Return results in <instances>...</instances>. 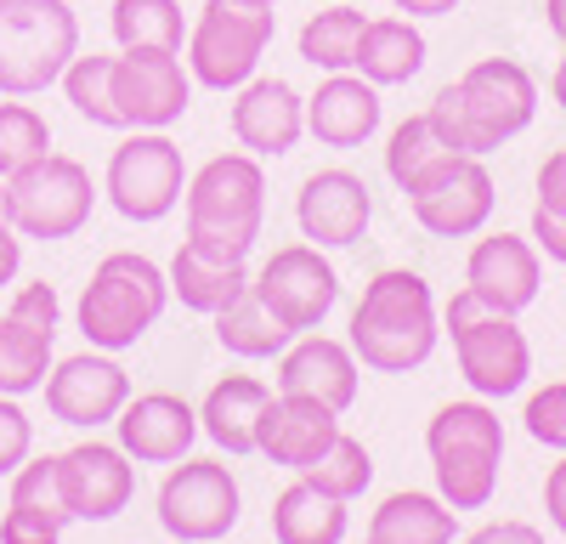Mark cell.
Returning a JSON list of instances; mask_svg holds the SVG:
<instances>
[{
  "mask_svg": "<svg viewBox=\"0 0 566 544\" xmlns=\"http://www.w3.org/2000/svg\"><path fill=\"white\" fill-rule=\"evenodd\" d=\"M538 114V80L515 57H482L470 63L453 85H442L424 119L437 125V136L453 154L488 159L493 148L515 143Z\"/></svg>",
  "mask_w": 566,
  "mask_h": 544,
  "instance_id": "cell-1",
  "label": "cell"
},
{
  "mask_svg": "<svg viewBox=\"0 0 566 544\" xmlns=\"http://www.w3.org/2000/svg\"><path fill=\"white\" fill-rule=\"evenodd\" d=\"M442 341V312L431 284L413 266H386L363 284V301L352 306V335L346 346L357 352L363 369L374 375H413L431 363Z\"/></svg>",
  "mask_w": 566,
  "mask_h": 544,
  "instance_id": "cell-2",
  "label": "cell"
},
{
  "mask_svg": "<svg viewBox=\"0 0 566 544\" xmlns=\"http://www.w3.org/2000/svg\"><path fill=\"white\" fill-rule=\"evenodd\" d=\"M187 239L216 261H250L266 221V170L255 154H216L187 176Z\"/></svg>",
  "mask_w": 566,
  "mask_h": 544,
  "instance_id": "cell-3",
  "label": "cell"
},
{
  "mask_svg": "<svg viewBox=\"0 0 566 544\" xmlns=\"http://www.w3.org/2000/svg\"><path fill=\"white\" fill-rule=\"evenodd\" d=\"M424 453L437 471V493L453 511H488L504 465V420L488 397L442 402L424 426Z\"/></svg>",
  "mask_w": 566,
  "mask_h": 544,
  "instance_id": "cell-4",
  "label": "cell"
},
{
  "mask_svg": "<svg viewBox=\"0 0 566 544\" xmlns=\"http://www.w3.org/2000/svg\"><path fill=\"white\" fill-rule=\"evenodd\" d=\"M165 301H170L165 266L148 261V255H136V250H114L85 279L80 306H74V324H80L85 346L125 352V346H136L165 317Z\"/></svg>",
  "mask_w": 566,
  "mask_h": 544,
  "instance_id": "cell-5",
  "label": "cell"
},
{
  "mask_svg": "<svg viewBox=\"0 0 566 544\" xmlns=\"http://www.w3.org/2000/svg\"><path fill=\"white\" fill-rule=\"evenodd\" d=\"M80 57L69 0H0V97H40Z\"/></svg>",
  "mask_w": 566,
  "mask_h": 544,
  "instance_id": "cell-6",
  "label": "cell"
},
{
  "mask_svg": "<svg viewBox=\"0 0 566 544\" xmlns=\"http://www.w3.org/2000/svg\"><path fill=\"white\" fill-rule=\"evenodd\" d=\"M442 329L453 341V357H459V375L464 386L499 402V397H515L533 375V346L522 335L510 312H493L476 290H459L448 306H442Z\"/></svg>",
  "mask_w": 566,
  "mask_h": 544,
  "instance_id": "cell-7",
  "label": "cell"
},
{
  "mask_svg": "<svg viewBox=\"0 0 566 544\" xmlns=\"http://www.w3.org/2000/svg\"><path fill=\"white\" fill-rule=\"evenodd\" d=\"M277 34V12L239 7V0H205L187 23V74L205 91H239L255 80L266 45Z\"/></svg>",
  "mask_w": 566,
  "mask_h": 544,
  "instance_id": "cell-8",
  "label": "cell"
},
{
  "mask_svg": "<svg viewBox=\"0 0 566 544\" xmlns=\"http://www.w3.org/2000/svg\"><path fill=\"white\" fill-rule=\"evenodd\" d=\"M91 205H97V181L69 154H45L29 170L7 176V221L23 239H40V244L74 239L91 221Z\"/></svg>",
  "mask_w": 566,
  "mask_h": 544,
  "instance_id": "cell-9",
  "label": "cell"
},
{
  "mask_svg": "<svg viewBox=\"0 0 566 544\" xmlns=\"http://www.w3.org/2000/svg\"><path fill=\"white\" fill-rule=\"evenodd\" d=\"M103 193H108V205H114L125 221H136V227L165 221V216L181 205V193H187L181 148L170 143L165 130H130L125 143L114 148V159H108Z\"/></svg>",
  "mask_w": 566,
  "mask_h": 544,
  "instance_id": "cell-10",
  "label": "cell"
},
{
  "mask_svg": "<svg viewBox=\"0 0 566 544\" xmlns=\"http://www.w3.org/2000/svg\"><path fill=\"white\" fill-rule=\"evenodd\" d=\"M239 511H244V493H239V477H232L221 460H176L159 482V527L176 538V544H210V538H227L239 527Z\"/></svg>",
  "mask_w": 566,
  "mask_h": 544,
  "instance_id": "cell-11",
  "label": "cell"
},
{
  "mask_svg": "<svg viewBox=\"0 0 566 544\" xmlns=\"http://www.w3.org/2000/svg\"><path fill=\"white\" fill-rule=\"evenodd\" d=\"M250 290L266 301V312L283 329L312 335L323 329V317L340 301V272L317 244H283L261 261V272L250 279Z\"/></svg>",
  "mask_w": 566,
  "mask_h": 544,
  "instance_id": "cell-12",
  "label": "cell"
},
{
  "mask_svg": "<svg viewBox=\"0 0 566 544\" xmlns=\"http://www.w3.org/2000/svg\"><path fill=\"white\" fill-rule=\"evenodd\" d=\"M114 103L125 130H170L193 103V74H187L181 52L130 45L114 57Z\"/></svg>",
  "mask_w": 566,
  "mask_h": 544,
  "instance_id": "cell-13",
  "label": "cell"
},
{
  "mask_svg": "<svg viewBox=\"0 0 566 544\" xmlns=\"http://www.w3.org/2000/svg\"><path fill=\"white\" fill-rule=\"evenodd\" d=\"M57 317L63 301L52 284H18L12 306L0 317V391L7 397H29L52 375V346H57Z\"/></svg>",
  "mask_w": 566,
  "mask_h": 544,
  "instance_id": "cell-14",
  "label": "cell"
},
{
  "mask_svg": "<svg viewBox=\"0 0 566 544\" xmlns=\"http://www.w3.org/2000/svg\"><path fill=\"white\" fill-rule=\"evenodd\" d=\"M493 205H499L493 170H488L476 154H453V159L408 199L413 221H419L431 239H476L482 227L493 221Z\"/></svg>",
  "mask_w": 566,
  "mask_h": 544,
  "instance_id": "cell-15",
  "label": "cell"
},
{
  "mask_svg": "<svg viewBox=\"0 0 566 544\" xmlns=\"http://www.w3.org/2000/svg\"><path fill=\"white\" fill-rule=\"evenodd\" d=\"M45 408H52L57 426H114L119 408L130 402V375L119 369L114 352H97L85 346L63 363H52V375H45Z\"/></svg>",
  "mask_w": 566,
  "mask_h": 544,
  "instance_id": "cell-16",
  "label": "cell"
},
{
  "mask_svg": "<svg viewBox=\"0 0 566 544\" xmlns=\"http://www.w3.org/2000/svg\"><path fill=\"white\" fill-rule=\"evenodd\" d=\"M57 482H63V505L74 522H114L136 493V460L119 442L91 437L57 453Z\"/></svg>",
  "mask_w": 566,
  "mask_h": 544,
  "instance_id": "cell-17",
  "label": "cell"
},
{
  "mask_svg": "<svg viewBox=\"0 0 566 544\" xmlns=\"http://www.w3.org/2000/svg\"><path fill=\"white\" fill-rule=\"evenodd\" d=\"M374 221V193L368 181L346 165H328V170H312L295 193V227L301 239L317 244V250H346L368 233Z\"/></svg>",
  "mask_w": 566,
  "mask_h": 544,
  "instance_id": "cell-18",
  "label": "cell"
},
{
  "mask_svg": "<svg viewBox=\"0 0 566 544\" xmlns=\"http://www.w3.org/2000/svg\"><path fill=\"white\" fill-rule=\"evenodd\" d=\"M232 136L255 159H283L295 154L306 136V97L283 74H255L232 91Z\"/></svg>",
  "mask_w": 566,
  "mask_h": 544,
  "instance_id": "cell-19",
  "label": "cell"
},
{
  "mask_svg": "<svg viewBox=\"0 0 566 544\" xmlns=\"http://www.w3.org/2000/svg\"><path fill=\"white\" fill-rule=\"evenodd\" d=\"M464 290H476L493 312L522 317L538 301V290H544L538 244L522 239V233H488V239H476L470 255H464Z\"/></svg>",
  "mask_w": 566,
  "mask_h": 544,
  "instance_id": "cell-20",
  "label": "cell"
},
{
  "mask_svg": "<svg viewBox=\"0 0 566 544\" xmlns=\"http://www.w3.org/2000/svg\"><path fill=\"white\" fill-rule=\"evenodd\" d=\"M114 431L136 465H176L199 442V408L176 391H142L119 408Z\"/></svg>",
  "mask_w": 566,
  "mask_h": 544,
  "instance_id": "cell-21",
  "label": "cell"
},
{
  "mask_svg": "<svg viewBox=\"0 0 566 544\" xmlns=\"http://www.w3.org/2000/svg\"><path fill=\"white\" fill-rule=\"evenodd\" d=\"M357 380H363V363L346 341H328V335H295L290 346L277 352V391L290 397H312L323 408H335V415H346V408L357 402Z\"/></svg>",
  "mask_w": 566,
  "mask_h": 544,
  "instance_id": "cell-22",
  "label": "cell"
},
{
  "mask_svg": "<svg viewBox=\"0 0 566 544\" xmlns=\"http://www.w3.org/2000/svg\"><path fill=\"white\" fill-rule=\"evenodd\" d=\"M335 437H340V415H335V408H323L312 397L272 391L266 408H261V426H255V453H266L272 465L301 477Z\"/></svg>",
  "mask_w": 566,
  "mask_h": 544,
  "instance_id": "cell-23",
  "label": "cell"
},
{
  "mask_svg": "<svg viewBox=\"0 0 566 544\" xmlns=\"http://www.w3.org/2000/svg\"><path fill=\"white\" fill-rule=\"evenodd\" d=\"M380 85H368L363 74H328L312 97H306V130L317 136L323 148H363L374 130H380Z\"/></svg>",
  "mask_w": 566,
  "mask_h": 544,
  "instance_id": "cell-24",
  "label": "cell"
},
{
  "mask_svg": "<svg viewBox=\"0 0 566 544\" xmlns=\"http://www.w3.org/2000/svg\"><path fill=\"white\" fill-rule=\"evenodd\" d=\"M266 397H272V386L255 380V375L216 380L199 402V431L227 453V460H244V453H255V426H261Z\"/></svg>",
  "mask_w": 566,
  "mask_h": 544,
  "instance_id": "cell-25",
  "label": "cell"
},
{
  "mask_svg": "<svg viewBox=\"0 0 566 544\" xmlns=\"http://www.w3.org/2000/svg\"><path fill=\"white\" fill-rule=\"evenodd\" d=\"M459 533V511L448 505L442 493H386L380 511L368 516V544H453Z\"/></svg>",
  "mask_w": 566,
  "mask_h": 544,
  "instance_id": "cell-26",
  "label": "cell"
},
{
  "mask_svg": "<svg viewBox=\"0 0 566 544\" xmlns=\"http://www.w3.org/2000/svg\"><path fill=\"white\" fill-rule=\"evenodd\" d=\"M165 279H170V295L187 306V312H205L216 317L221 306H232L244 290H250V266L244 261H216L193 244H181L165 266Z\"/></svg>",
  "mask_w": 566,
  "mask_h": 544,
  "instance_id": "cell-27",
  "label": "cell"
},
{
  "mask_svg": "<svg viewBox=\"0 0 566 544\" xmlns=\"http://www.w3.org/2000/svg\"><path fill=\"white\" fill-rule=\"evenodd\" d=\"M346 499L317 493L306 477H295L272 499V538L277 544H346Z\"/></svg>",
  "mask_w": 566,
  "mask_h": 544,
  "instance_id": "cell-28",
  "label": "cell"
},
{
  "mask_svg": "<svg viewBox=\"0 0 566 544\" xmlns=\"http://www.w3.org/2000/svg\"><path fill=\"white\" fill-rule=\"evenodd\" d=\"M424 57H431V45H424L413 18H368L357 45V74L368 85H408L424 69Z\"/></svg>",
  "mask_w": 566,
  "mask_h": 544,
  "instance_id": "cell-29",
  "label": "cell"
},
{
  "mask_svg": "<svg viewBox=\"0 0 566 544\" xmlns=\"http://www.w3.org/2000/svg\"><path fill=\"white\" fill-rule=\"evenodd\" d=\"M448 159H453V148L442 143L437 125L424 119V114H408V119L391 130V143H386V176L397 181V193H402V199H413V193H419Z\"/></svg>",
  "mask_w": 566,
  "mask_h": 544,
  "instance_id": "cell-30",
  "label": "cell"
},
{
  "mask_svg": "<svg viewBox=\"0 0 566 544\" xmlns=\"http://www.w3.org/2000/svg\"><path fill=\"white\" fill-rule=\"evenodd\" d=\"M363 29H368V18L357 12V7H346V0H335L328 12H312L306 23H301V63H312V69H323V74H346V69H357V45H363Z\"/></svg>",
  "mask_w": 566,
  "mask_h": 544,
  "instance_id": "cell-31",
  "label": "cell"
},
{
  "mask_svg": "<svg viewBox=\"0 0 566 544\" xmlns=\"http://www.w3.org/2000/svg\"><path fill=\"white\" fill-rule=\"evenodd\" d=\"M216 341H221L232 357L261 363V357H277L283 346H290V341H295V329H283L277 317L266 312V301H261L255 290H244L232 306H221V312H216Z\"/></svg>",
  "mask_w": 566,
  "mask_h": 544,
  "instance_id": "cell-32",
  "label": "cell"
},
{
  "mask_svg": "<svg viewBox=\"0 0 566 544\" xmlns=\"http://www.w3.org/2000/svg\"><path fill=\"white\" fill-rule=\"evenodd\" d=\"M108 29L119 40V52H130V45H165V52H181V40H187L181 0H114Z\"/></svg>",
  "mask_w": 566,
  "mask_h": 544,
  "instance_id": "cell-33",
  "label": "cell"
},
{
  "mask_svg": "<svg viewBox=\"0 0 566 544\" xmlns=\"http://www.w3.org/2000/svg\"><path fill=\"white\" fill-rule=\"evenodd\" d=\"M63 97L74 103V114L80 119H91V125H103V130H125V119H119V103H114V57H103V52H91V57H74L69 69H63Z\"/></svg>",
  "mask_w": 566,
  "mask_h": 544,
  "instance_id": "cell-34",
  "label": "cell"
},
{
  "mask_svg": "<svg viewBox=\"0 0 566 544\" xmlns=\"http://www.w3.org/2000/svg\"><path fill=\"white\" fill-rule=\"evenodd\" d=\"M317 493H328V499H346V505H352V499H363L368 493V482H374V453L357 442V437H335V442H328L323 453H317V460L301 471Z\"/></svg>",
  "mask_w": 566,
  "mask_h": 544,
  "instance_id": "cell-35",
  "label": "cell"
},
{
  "mask_svg": "<svg viewBox=\"0 0 566 544\" xmlns=\"http://www.w3.org/2000/svg\"><path fill=\"white\" fill-rule=\"evenodd\" d=\"M45 154H52V125H45V114L18 103V97H7L0 103V181L29 170Z\"/></svg>",
  "mask_w": 566,
  "mask_h": 544,
  "instance_id": "cell-36",
  "label": "cell"
},
{
  "mask_svg": "<svg viewBox=\"0 0 566 544\" xmlns=\"http://www.w3.org/2000/svg\"><path fill=\"white\" fill-rule=\"evenodd\" d=\"M12 482V505H29V511H45L57 516L63 527L74 522L69 505H63V482H57V453H29V460L7 477Z\"/></svg>",
  "mask_w": 566,
  "mask_h": 544,
  "instance_id": "cell-37",
  "label": "cell"
},
{
  "mask_svg": "<svg viewBox=\"0 0 566 544\" xmlns=\"http://www.w3.org/2000/svg\"><path fill=\"white\" fill-rule=\"evenodd\" d=\"M522 420H527V437L533 442L566 453V380H549L544 391H533L527 408H522Z\"/></svg>",
  "mask_w": 566,
  "mask_h": 544,
  "instance_id": "cell-38",
  "label": "cell"
},
{
  "mask_svg": "<svg viewBox=\"0 0 566 544\" xmlns=\"http://www.w3.org/2000/svg\"><path fill=\"white\" fill-rule=\"evenodd\" d=\"M34 453V420L23 415V402L0 391V477H12Z\"/></svg>",
  "mask_w": 566,
  "mask_h": 544,
  "instance_id": "cell-39",
  "label": "cell"
},
{
  "mask_svg": "<svg viewBox=\"0 0 566 544\" xmlns=\"http://www.w3.org/2000/svg\"><path fill=\"white\" fill-rule=\"evenodd\" d=\"M0 544H63V522L45 516V511H29V505H7V516H0Z\"/></svg>",
  "mask_w": 566,
  "mask_h": 544,
  "instance_id": "cell-40",
  "label": "cell"
},
{
  "mask_svg": "<svg viewBox=\"0 0 566 544\" xmlns=\"http://www.w3.org/2000/svg\"><path fill=\"white\" fill-rule=\"evenodd\" d=\"M538 210H555V216H566V148L560 154H549L544 165H538V199H533Z\"/></svg>",
  "mask_w": 566,
  "mask_h": 544,
  "instance_id": "cell-41",
  "label": "cell"
},
{
  "mask_svg": "<svg viewBox=\"0 0 566 544\" xmlns=\"http://www.w3.org/2000/svg\"><path fill=\"white\" fill-rule=\"evenodd\" d=\"M533 244H538V255H549L555 266H566V216L533 205Z\"/></svg>",
  "mask_w": 566,
  "mask_h": 544,
  "instance_id": "cell-42",
  "label": "cell"
},
{
  "mask_svg": "<svg viewBox=\"0 0 566 544\" xmlns=\"http://www.w3.org/2000/svg\"><path fill=\"white\" fill-rule=\"evenodd\" d=\"M464 544H544V533L533 522H488V527L470 533Z\"/></svg>",
  "mask_w": 566,
  "mask_h": 544,
  "instance_id": "cell-43",
  "label": "cell"
},
{
  "mask_svg": "<svg viewBox=\"0 0 566 544\" xmlns=\"http://www.w3.org/2000/svg\"><path fill=\"white\" fill-rule=\"evenodd\" d=\"M544 516H549V527L566 538V453L549 465V477H544Z\"/></svg>",
  "mask_w": 566,
  "mask_h": 544,
  "instance_id": "cell-44",
  "label": "cell"
},
{
  "mask_svg": "<svg viewBox=\"0 0 566 544\" xmlns=\"http://www.w3.org/2000/svg\"><path fill=\"white\" fill-rule=\"evenodd\" d=\"M18 272H23V233L12 221H0V290L18 284Z\"/></svg>",
  "mask_w": 566,
  "mask_h": 544,
  "instance_id": "cell-45",
  "label": "cell"
},
{
  "mask_svg": "<svg viewBox=\"0 0 566 544\" xmlns=\"http://www.w3.org/2000/svg\"><path fill=\"white\" fill-rule=\"evenodd\" d=\"M391 7H397L402 18H448L459 0H391Z\"/></svg>",
  "mask_w": 566,
  "mask_h": 544,
  "instance_id": "cell-46",
  "label": "cell"
},
{
  "mask_svg": "<svg viewBox=\"0 0 566 544\" xmlns=\"http://www.w3.org/2000/svg\"><path fill=\"white\" fill-rule=\"evenodd\" d=\"M544 23H549L555 34L566 29V0H544Z\"/></svg>",
  "mask_w": 566,
  "mask_h": 544,
  "instance_id": "cell-47",
  "label": "cell"
},
{
  "mask_svg": "<svg viewBox=\"0 0 566 544\" xmlns=\"http://www.w3.org/2000/svg\"><path fill=\"white\" fill-rule=\"evenodd\" d=\"M549 97L566 108V57H560V63H555V74H549Z\"/></svg>",
  "mask_w": 566,
  "mask_h": 544,
  "instance_id": "cell-48",
  "label": "cell"
},
{
  "mask_svg": "<svg viewBox=\"0 0 566 544\" xmlns=\"http://www.w3.org/2000/svg\"><path fill=\"white\" fill-rule=\"evenodd\" d=\"M239 7H261V12H272V7H277V0H239Z\"/></svg>",
  "mask_w": 566,
  "mask_h": 544,
  "instance_id": "cell-49",
  "label": "cell"
},
{
  "mask_svg": "<svg viewBox=\"0 0 566 544\" xmlns=\"http://www.w3.org/2000/svg\"><path fill=\"white\" fill-rule=\"evenodd\" d=\"M0 221H7V181H0Z\"/></svg>",
  "mask_w": 566,
  "mask_h": 544,
  "instance_id": "cell-50",
  "label": "cell"
},
{
  "mask_svg": "<svg viewBox=\"0 0 566 544\" xmlns=\"http://www.w3.org/2000/svg\"><path fill=\"white\" fill-rule=\"evenodd\" d=\"M555 40H560V52H566V29H560V34H555Z\"/></svg>",
  "mask_w": 566,
  "mask_h": 544,
  "instance_id": "cell-51",
  "label": "cell"
},
{
  "mask_svg": "<svg viewBox=\"0 0 566 544\" xmlns=\"http://www.w3.org/2000/svg\"><path fill=\"white\" fill-rule=\"evenodd\" d=\"M210 544H221V538H210Z\"/></svg>",
  "mask_w": 566,
  "mask_h": 544,
  "instance_id": "cell-52",
  "label": "cell"
}]
</instances>
